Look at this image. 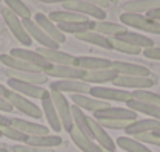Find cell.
I'll list each match as a JSON object with an SVG mask.
<instances>
[{"label": "cell", "instance_id": "6da1fadb", "mask_svg": "<svg viewBox=\"0 0 160 152\" xmlns=\"http://www.w3.org/2000/svg\"><path fill=\"white\" fill-rule=\"evenodd\" d=\"M120 22L124 27H132L140 31H146L151 34H160V23L156 20L148 19L143 14H131V12H121Z\"/></svg>", "mask_w": 160, "mask_h": 152}, {"label": "cell", "instance_id": "7a4b0ae2", "mask_svg": "<svg viewBox=\"0 0 160 152\" xmlns=\"http://www.w3.org/2000/svg\"><path fill=\"white\" fill-rule=\"evenodd\" d=\"M5 100L12 105V109H17L19 112H22L23 115L30 116V118H34V120H41L44 116L42 113V109L39 105H36L33 101H30L28 98L12 92V90H8Z\"/></svg>", "mask_w": 160, "mask_h": 152}, {"label": "cell", "instance_id": "3957f363", "mask_svg": "<svg viewBox=\"0 0 160 152\" xmlns=\"http://www.w3.org/2000/svg\"><path fill=\"white\" fill-rule=\"evenodd\" d=\"M2 17H3L6 27L9 28V31L12 33V36H14L22 45L30 47V45L33 44V41H31V37L28 36V33H27V30H25V27H23L20 17H17V16H16L12 11H9L8 8H3V9H2Z\"/></svg>", "mask_w": 160, "mask_h": 152}, {"label": "cell", "instance_id": "277c9868", "mask_svg": "<svg viewBox=\"0 0 160 152\" xmlns=\"http://www.w3.org/2000/svg\"><path fill=\"white\" fill-rule=\"evenodd\" d=\"M50 98L53 101L58 115H59L62 130L70 132L73 129V120H72V105H70L68 100L64 96V93H59V92H50Z\"/></svg>", "mask_w": 160, "mask_h": 152}, {"label": "cell", "instance_id": "5b68a950", "mask_svg": "<svg viewBox=\"0 0 160 152\" xmlns=\"http://www.w3.org/2000/svg\"><path fill=\"white\" fill-rule=\"evenodd\" d=\"M92 98L101 100V101H117V102H128L132 100V92L123 90V89H110V87H103V86H95L90 87L89 90Z\"/></svg>", "mask_w": 160, "mask_h": 152}, {"label": "cell", "instance_id": "8992f818", "mask_svg": "<svg viewBox=\"0 0 160 152\" xmlns=\"http://www.w3.org/2000/svg\"><path fill=\"white\" fill-rule=\"evenodd\" d=\"M8 89L25 96V98H34V100H44L50 95V92L41 86H34V84H28V82H22V81H17V79H11L8 78Z\"/></svg>", "mask_w": 160, "mask_h": 152}, {"label": "cell", "instance_id": "52a82bcc", "mask_svg": "<svg viewBox=\"0 0 160 152\" xmlns=\"http://www.w3.org/2000/svg\"><path fill=\"white\" fill-rule=\"evenodd\" d=\"M64 9L65 11H70V12H76V14H81L84 17H92V19H97V20H104L107 17L106 11L98 8V6H93L87 2H82V0H68L65 3H62Z\"/></svg>", "mask_w": 160, "mask_h": 152}, {"label": "cell", "instance_id": "ba28073f", "mask_svg": "<svg viewBox=\"0 0 160 152\" xmlns=\"http://www.w3.org/2000/svg\"><path fill=\"white\" fill-rule=\"evenodd\" d=\"M22 23H23L28 36L31 37V41H36L38 44H41L42 48H50V50H58L59 48V45L54 42L53 39L33 19H25V20H22Z\"/></svg>", "mask_w": 160, "mask_h": 152}, {"label": "cell", "instance_id": "9c48e42d", "mask_svg": "<svg viewBox=\"0 0 160 152\" xmlns=\"http://www.w3.org/2000/svg\"><path fill=\"white\" fill-rule=\"evenodd\" d=\"M112 84L117 89H132L134 90H148L151 87H154L156 81L149 76L143 78V76H117V79L112 81Z\"/></svg>", "mask_w": 160, "mask_h": 152}, {"label": "cell", "instance_id": "30bf717a", "mask_svg": "<svg viewBox=\"0 0 160 152\" xmlns=\"http://www.w3.org/2000/svg\"><path fill=\"white\" fill-rule=\"evenodd\" d=\"M47 76L58 78V79H72V81H82L86 71L78 67L72 65H48L47 68L42 70Z\"/></svg>", "mask_w": 160, "mask_h": 152}, {"label": "cell", "instance_id": "8fae6325", "mask_svg": "<svg viewBox=\"0 0 160 152\" xmlns=\"http://www.w3.org/2000/svg\"><path fill=\"white\" fill-rule=\"evenodd\" d=\"M90 86L84 81H72V79H59L50 84V92L59 93H72V95H86L89 93Z\"/></svg>", "mask_w": 160, "mask_h": 152}, {"label": "cell", "instance_id": "7c38bea8", "mask_svg": "<svg viewBox=\"0 0 160 152\" xmlns=\"http://www.w3.org/2000/svg\"><path fill=\"white\" fill-rule=\"evenodd\" d=\"M138 113L132 112L128 107H107L103 110L93 112V118L97 121L100 120H121V121H135Z\"/></svg>", "mask_w": 160, "mask_h": 152}, {"label": "cell", "instance_id": "4fadbf2b", "mask_svg": "<svg viewBox=\"0 0 160 152\" xmlns=\"http://www.w3.org/2000/svg\"><path fill=\"white\" fill-rule=\"evenodd\" d=\"M89 126H90V130H92V135H93V141L103 151H115V148H117L115 141L110 138V135L107 134V130L93 116H89Z\"/></svg>", "mask_w": 160, "mask_h": 152}, {"label": "cell", "instance_id": "5bb4252c", "mask_svg": "<svg viewBox=\"0 0 160 152\" xmlns=\"http://www.w3.org/2000/svg\"><path fill=\"white\" fill-rule=\"evenodd\" d=\"M38 53L52 65H72V67H76L75 62H76V56L73 54H68L65 51H61L59 48L58 50H50V48H42L39 47L38 48Z\"/></svg>", "mask_w": 160, "mask_h": 152}, {"label": "cell", "instance_id": "9a60e30c", "mask_svg": "<svg viewBox=\"0 0 160 152\" xmlns=\"http://www.w3.org/2000/svg\"><path fill=\"white\" fill-rule=\"evenodd\" d=\"M112 70H115L120 76H149V68L140 64H131L124 61H112Z\"/></svg>", "mask_w": 160, "mask_h": 152}, {"label": "cell", "instance_id": "2e32d148", "mask_svg": "<svg viewBox=\"0 0 160 152\" xmlns=\"http://www.w3.org/2000/svg\"><path fill=\"white\" fill-rule=\"evenodd\" d=\"M11 126L16 127L17 130H20L22 134H25L27 137H42V135H48V127L38 124V123H31L22 118H11Z\"/></svg>", "mask_w": 160, "mask_h": 152}, {"label": "cell", "instance_id": "e0dca14e", "mask_svg": "<svg viewBox=\"0 0 160 152\" xmlns=\"http://www.w3.org/2000/svg\"><path fill=\"white\" fill-rule=\"evenodd\" d=\"M75 65L78 68H82L84 71H93V70H106L112 67V61L107 57H95V56H76Z\"/></svg>", "mask_w": 160, "mask_h": 152}, {"label": "cell", "instance_id": "ac0fdd59", "mask_svg": "<svg viewBox=\"0 0 160 152\" xmlns=\"http://www.w3.org/2000/svg\"><path fill=\"white\" fill-rule=\"evenodd\" d=\"M34 22L53 39L54 42L58 44V45H61V44H64L65 42V34L58 28V25L52 22L45 14H42V12H38V14H34Z\"/></svg>", "mask_w": 160, "mask_h": 152}, {"label": "cell", "instance_id": "d6986e66", "mask_svg": "<svg viewBox=\"0 0 160 152\" xmlns=\"http://www.w3.org/2000/svg\"><path fill=\"white\" fill-rule=\"evenodd\" d=\"M6 76L11 79H17L22 82L34 84V86H42L48 81V76L44 71H17V70H9L6 68Z\"/></svg>", "mask_w": 160, "mask_h": 152}, {"label": "cell", "instance_id": "ffe728a7", "mask_svg": "<svg viewBox=\"0 0 160 152\" xmlns=\"http://www.w3.org/2000/svg\"><path fill=\"white\" fill-rule=\"evenodd\" d=\"M9 54L14 56V57H19V59H22V61H25L28 64H31L33 67H36L41 71L50 65L36 50L33 51V50H27V48H12L9 51Z\"/></svg>", "mask_w": 160, "mask_h": 152}, {"label": "cell", "instance_id": "44dd1931", "mask_svg": "<svg viewBox=\"0 0 160 152\" xmlns=\"http://www.w3.org/2000/svg\"><path fill=\"white\" fill-rule=\"evenodd\" d=\"M160 127V121L152 120V118H145V120H135L129 124V127L124 130L128 137H135L148 132H154Z\"/></svg>", "mask_w": 160, "mask_h": 152}, {"label": "cell", "instance_id": "7402d4cb", "mask_svg": "<svg viewBox=\"0 0 160 152\" xmlns=\"http://www.w3.org/2000/svg\"><path fill=\"white\" fill-rule=\"evenodd\" d=\"M72 102L76 107H79L81 110H89L92 113L110 107L109 102L97 100V98H92V96H87V95H72Z\"/></svg>", "mask_w": 160, "mask_h": 152}, {"label": "cell", "instance_id": "603a6c76", "mask_svg": "<svg viewBox=\"0 0 160 152\" xmlns=\"http://www.w3.org/2000/svg\"><path fill=\"white\" fill-rule=\"evenodd\" d=\"M159 6L160 0H126L121 5L123 12H131V14H143Z\"/></svg>", "mask_w": 160, "mask_h": 152}, {"label": "cell", "instance_id": "cb8c5ba5", "mask_svg": "<svg viewBox=\"0 0 160 152\" xmlns=\"http://www.w3.org/2000/svg\"><path fill=\"white\" fill-rule=\"evenodd\" d=\"M92 31H95L104 37H117L118 34H123L128 30L121 23H113V22H107V20H95Z\"/></svg>", "mask_w": 160, "mask_h": 152}, {"label": "cell", "instance_id": "d4e9b609", "mask_svg": "<svg viewBox=\"0 0 160 152\" xmlns=\"http://www.w3.org/2000/svg\"><path fill=\"white\" fill-rule=\"evenodd\" d=\"M115 39H118V41H121V42H126V44H131V45H134V47H138V48H142V50L154 47V41H152V39H149V37L145 36V34L134 33V31H124L123 34H118Z\"/></svg>", "mask_w": 160, "mask_h": 152}, {"label": "cell", "instance_id": "484cf974", "mask_svg": "<svg viewBox=\"0 0 160 152\" xmlns=\"http://www.w3.org/2000/svg\"><path fill=\"white\" fill-rule=\"evenodd\" d=\"M42 113H44V116H45V120H47V123H48V126L53 132H61L62 130L59 115L54 109V104L52 101V98H50V95L42 100Z\"/></svg>", "mask_w": 160, "mask_h": 152}, {"label": "cell", "instance_id": "4316f807", "mask_svg": "<svg viewBox=\"0 0 160 152\" xmlns=\"http://www.w3.org/2000/svg\"><path fill=\"white\" fill-rule=\"evenodd\" d=\"M118 73L112 68H106V70H93V71H86L82 81L87 84H106V82H112L113 79H117Z\"/></svg>", "mask_w": 160, "mask_h": 152}, {"label": "cell", "instance_id": "83f0119b", "mask_svg": "<svg viewBox=\"0 0 160 152\" xmlns=\"http://www.w3.org/2000/svg\"><path fill=\"white\" fill-rule=\"evenodd\" d=\"M70 138H72V141L81 149L82 152H103V149L92 140V138H89V137H86L84 134H81L78 129H72L70 132Z\"/></svg>", "mask_w": 160, "mask_h": 152}, {"label": "cell", "instance_id": "f1b7e54d", "mask_svg": "<svg viewBox=\"0 0 160 152\" xmlns=\"http://www.w3.org/2000/svg\"><path fill=\"white\" fill-rule=\"evenodd\" d=\"M28 146H34V148H42V149H53L56 146L62 145V138L59 135H42V137H27L25 143Z\"/></svg>", "mask_w": 160, "mask_h": 152}, {"label": "cell", "instance_id": "f546056e", "mask_svg": "<svg viewBox=\"0 0 160 152\" xmlns=\"http://www.w3.org/2000/svg\"><path fill=\"white\" fill-rule=\"evenodd\" d=\"M72 120H73L75 129H78L81 134H84L86 137L93 140V135H92V130H90V126H89V116L84 113V110H81L75 104L72 105Z\"/></svg>", "mask_w": 160, "mask_h": 152}, {"label": "cell", "instance_id": "4dcf8cb0", "mask_svg": "<svg viewBox=\"0 0 160 152\" xmlns=\"http://www.w3.org/2000/svg\"><path fill=\"white\" fill-rule=\"evenodd\" d=\"M128 109H131L132 112L135 113H145L148 116H151L152 120H157L160 121V107L159 105H152V104H146V102L137 101V100H131V101L126 102Z\"/></svg>", "mask_w": 160, "mask_h": 152}, {"label": "cell", "instance_id": "1f68e13d", "mask_svg": "<svg viewBox=\"0 0 160 152\" xmlns=\"http://www.w3.org/2000/svg\"><path fill=\"white\" fill-rule=\"evenodd\" d=\"M0 62L5 67H8L9 70H17V71H41L36 67H33L31 64H28V62H25V61H22L19 57H14L11 54H6V53L0 54Z\"/></svg>", "mask_w": 160, "mask_h": 152}, {"label": "cell", "instance_id": "d6a6232c", "mask_svg": "<svg viewBox=\"0 0 160 152\" xmlns=\"http://www.w3.org/2000/svg\"><path fill=\"white\" fill-rule=\"evenodd\" d=\"M48 19L54 22L56 25L58 23H72V22H86L89 20L87 17L81 16V14H76V12H70V11H53L48 14Z\"/></svg>", "mask_w": 160, "mask_h": 152}, {"label": "cell", "instance_id": "836d02e7", "mask_svg": "<svg viewBox=\"0 0 160 152\" xmlns=\"http://www.w3.org/2000/svg\"><path fill=\"white\" fill-rule=\"evenodd\" d=\"M58 28L65 34V33H70V34H81V33H86V31H92L93 30V22L92 20H86V22H72V23H58Z\"/></svg>", "mask_w": 160, "mask_h": 152}, {"label": "cell", "instance_id": "e575fe53", "mask_svg": "<svg viewBox=\"0 0 160 152\" xmlns=\"http://www.w3.org/2000/svg\"><path fill=\"white\" fill-rule=\"evenodd\" d=\"M115 145L126 152H152L151 149H148L143 143H140V141H137V140H134L132 137H128V135L118 137Z\"/></svg>", "mask_w": 160, "mask_h": 152}, {"label": "cell", "instance_id": "d590c367", "mask_svg": "<svg viewBox=\"0 0 160 152\" xmlns=\"http://www.w3.org/2000/svg\"><path fill=\"white\" fill-rule=\"evenodd\" d=\"M76 39L81 41V42H86V44H90V45H97V47H101L104 50H110L109 47V39L95 33V31H86V33H81V34H76Z\"/></svg>", "mask_w": 160, "mask_h": 152}, {"label": "cell", "instance_id": "8d00e7d4", "mask_svg": "<svg viewBox=\"0 0 160 152\" xmlns=\"http://www.w3.org/2000/svg\"><path fill=\"white\" fill-rule=\"evenodd\" d=\"M3 2L6 3V8L9 11H12L17 17H20L22 20L31 19V11L22 0H3Z\"/></svg>", "mask_w": 160, "mask_h": 152}, {"label": "cell", "instance_id": "74e56055", "mask_svg": "<svg viewBox=\"0 0 160 152\" xmlns=\"http://www.w3.org/2000/svg\"><path fill=\"white\" fill-rule=\"evenodd\" d=\"M107 39H109V47H110V50H117V51H120V53L134 54V56H137V54L142 53V48H138V47H134V45H131V44L121 42V41L115 39V37H107Z\"/></svg>", "mask_w": 160, "mask_h": 152}, {"label": "cell", "instance_id": "f35d334b", "mask_svg": "<svg viewBox=\"0 0 160 152\" xmlns=\"http://www.w3.org/2000/svg\"><path fill=\"white\" fill-rule=\"evenodd\" d=\"M132 98L137 101L146 102V104H152V105H159L160 107V95L149 92V90H134L132 92Z\"/></svg>", "mask_w": 160, "mask_h": 152}, {"label": "cell", "instance_id": "ab89813d", "mask_svg": "<svg viewBox=\"0 0 160 152\" xmlns=\"http://www.w3.org/2000/svg\"><path fill=\"white\" fill-rule=\"evenodd\" d=\"M0 132H2V137H6V138L14 140V141L25 143V140H27V135H25V134H22L20 130H17V129H16V127H12V126L0 127Z\"/></svg>", "mask_w": 160, "mask_h": 152}, {"label": "cell", "instance_id": "60d3db41", "mask_svg": "<svg viewBox=\"0 0 160 152\" xmlns=\"http://www.w3.org/2000/svg\"><path fill=\"white\" fill-rule=\"evenodd\" d=\"M104 129H112V130H126L132 121H121V120H100L98 121Z\"/></svg>", "mask_w": 160, "mask_h": 152}, {"label": "cell", "instance_id": "b9f144b4", "mask_svg": "<svg viewBox=\"0 0 160 152\" xmlns=\"http://www.w3.org/2000/svg\"><path fill=\"white\" fill-rule=\"evenodd\" d=\"M134 140H137V141H140V143H148V145H154V146H160V138L159 137H156L152 132H148V134H142V135H135V137H132Z\"/></svg>", "mask_w": 160, "mask_h": 152}, {"label": "cell", "instance_id": "7bdbcfd3", "mask_svg": "<svg viewBox=\"0 0 160 152\" xmlns=\"http://www.w3.org/2000/svg\"><path fill=\"white\" fill-rule=\"evenodd\" d=\"M12 152H54L53 149H42V148H34L28 145H14Z\"/></svg>", "mask_w": 160, "mask_h": 152}, {"label": "cell", "instance_id": "ee69618b", "mask_svg": "<svg viewBox=\"0 0 160 152\" xmlns=\"http://www.w3.org/2000/svg\"><path fill=\"white\" fill-rule=\"evenodd\" d=\"M143 56L148 59H154V61H160V47H151V48H145L142 50Z\"/></svg>", "mask_w": 160, "mask_h": 152}, {"label": "cell", "instance_id": "f6af8a7d", "mask_svg": "<svg viewBox=\"0 0 160 152\" xmlns=\"http://www.w3.org/2000/svg\"><path fill=\"white\" fill-rule=\"evenodd\" d=\"M82 2H87V3H90V5H93V6H98V8L104 9V8H107V6L110 5L112 0H82Z\"/></svg>", "mask_w": 160, "mask_h": 152}, {"label": "cell", "instance_id": "bcb514c9", "mask_svg": "<svg viewBox=\"0 0 160 152\" xmlns=\"http://www.w3.org/2000/svg\"><path fill=\"white\" fill-rule=\"evenodd\" d=\"M146 17L151 19V20H156V22H159L160 23V6L159 8L151 9V11H148V12H146Z\"/></svg>", "mask_w": 160, "mask_h": 152}, {"label": "cell", "instance_id": "7dc6e473", "mask_svg": "<svg viewBox=\"0 0 160 152\" xmlns=\"http://www.w3.org/2000/svg\"><path fill=\"white\" fill-rule=\"evenodd\" d=\"M0 112H6V113L12 112V105L2 96H0Z\"/></svg>", "mask_w": 160, "mask_h": 152}, {"label": "cell", "instance_id": "c3c4849f", "mask_svg": "<svg viewBox=\"0 0 160 152\" xmlns=\"http://www.w3.org/2000/svg\"><path fill=\"white\" fill-rule=\"evenodd\" d=\"M6 126H11V118L0 115V127H6Z\"/></svg>", "mask_w": 160, "mask_h": 152}, {"label": "cell", "instance_id": "681fc988", "mask_svg": "<svg viewBox=\"0 0 160 152\" xmlns=\"http://www.w3.org/2000/svg\"><path fill=\"white\" fill-rule=\"evenodd\" d=\"M8 90H9L8 87H5L3 84H0V96H2V98H5V96H6V93H8Z\"/></svg>", "mask_w": 160, "mask_h": 152}, {"label": "cell", "instance_id": "f907efd6", "mask_svg": "<svg viewBox=\"0 0 160 152\" xmlns=\"http://www.w3.org/2000/svg\"><path fill=\"white\" fill-rule=\"evenodd\" d=\"M39 2H42V3H65L68 0H39Z\"/></svg>", "mask_w": 160, "mask_h": 152}, {"label": "cell", "instance_id": "816d5d0a", "mask_svg": "<svg viewBox=\"0 0 160 152\" xmlns=\"http://www.w3.org/2000/svg\"><path fill=\"white\" fill-rule=\"evenodd\" d=\"M152 134H154V135H156V137H159V138H160V127H159V129H157V130H154V132H152Z\"/></svg>", "mask_w": 160, "mask_h": 152}, {"label": "cell", "instance_id": "f5cc1de1", "mask_svg": "<svg viewBox=\"0 0 160 152\" xmlns=\"http://www.w3.org/2000/svg\"><path fill=\"white\" fill-rule=\"evenodd\" d=\"M0 152H9V151H8L6 148H0Z\"/></svg>", "mask_w": 160, "mask_h": 152}, {"label": "cell", "instance_id": "db71d44e", "mask_svg": "<svg viewBox=\"0 0 160 152\" xmlns=\"http://www.w3.org/2000/svg\"><path fill=\"white\" fill-rule=\"evenodd\" d=\"M103 152H115V151H103Z\"/></svg>", "mask_w": 160, "mask_h": 152}, {"label": "cell", "instance_id": "11a10c76", "mask_svg": "<svg viewBox=\"0 0 160 152\" xmlns=\"http://www.w3.org/2000/svg\"><path fill=\"white\" fill-rule=\"evenodd\" d=\"M0 137H2V132H0Z\"/></svg>", "mask_w": 160, "mask_h": 152}, {"label": "cell", "instance_id": "9f6ffc18", "mask_svg": "<svg viewBox=\"0 0 160 152\" xmlns=\"http://www.w3.org/2000/svg\"><path fill=\"white\" fill-rule=\"evenodd\" d=\"M124 2H126V0H124Z\"/></svg>", "mask_w": 160, "mask_h": 152}]
</instances>
